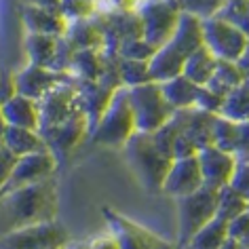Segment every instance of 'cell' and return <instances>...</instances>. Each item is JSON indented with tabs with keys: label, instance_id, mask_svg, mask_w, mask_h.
<instances>
[{
	"label": "cell",
	"instance_id": "cell-20",
	"mask_svg": "<svg viewBox=\"0 0 249 249\" xmlns=\"http://www.w3.org/2000/svg\"><path fill=\"white\" fill-rule=\"evenodd\" d=\"M0 112H2V123L17 124V127H28V129H38L40 131L42 108L38 99L17 93L11 99H4Z\"/></svg>",
	"mask_w": 249,
	"mask_h": 249
},
{
	"label": "cell",
	"instance_id": "cell-37",
	"mask_svg": "<svg viewBox=\"0 0 249 249\" xmlns=\"http://www.w3.org/2000/svg\"><path fill=\"white\" fill-rule=\"evenodd\" d=\"M157 51H159L157 45H152L146 36H140V38H133V40L124 42V45L121 47V51H118V55H123V57H131V59L150 61Z\"/></svg>",
	"mask_w": 249,
	"mask_h": 249
},
{
	"label": "cell",
	"instance_id": "cell-15",
	"mask_svg": "<svg viewBox=\"0 0 249 249\" xmlns=\"http://www.w3.org/2000/svg\"><path fill=\"white\" fill-rule=\"evenodd\" d=\"M17 74V89L19 93L34 99H40L49 95L55 87L61 83H70L76 76L72 72H59L47 66H36V64H26L19 70H15Z\"/></svg>",
	"mask_w": 249,
	"mask_h": 249
},
{
	"label": "cell",
	"instance_id": "cell-1",
	"mask_svg": "<svg viewBox=\"0 0 249 249\" xmlns=\"http://www.w3.org/2000/svg\"><path fill=\"white\" fill-rule=\"evenodd\" d=\"M0 196H2V201H0V230H2V234L30 226V224L57 220L59 190L55 178L2 192Z\"/></svg>",
	"mask_w": 249,
	"mask_h": 249
},
{
	"label": "cell",
	"instance_id": "cell-28",
	"mask_svg": "<svg viewBox=\"0 0 249 249\" xmlns=\"http://www.w3.org/2000/svg\"><path fill=\"white\" fill-rule=\"evenodd\" d=\"M106 68V49H76L72 74L85 80H99Z\"/></svg>",
	"mask_w": 249,
	"mask_h": 249
},
{
	"label": "cell",
	"instance_id": "cell-43",
	"mask_svg": "<svg viewBox=\"0 0 249 249\" xmlns=\"http://www.w3.org/2000/svg\"><path fill=\"white\" fill-rule=\"evenodd\" d=\"M239 160H249V121L239 123V144H236Z\"/></svg>",
	"mask_w": 249,
	"mask_h": 249
},
{
	"label": "cell",
	"instance_id": "cell-33",
	"mask_svg": "<svg viewBox=\"0 0 249 249\" xmlns=\"http://www.w3.org/2000/svg\"><path fill=\"white\" fill-rule=\"evenodd\" d=\"M121 76H123V85L127 89L152 80V72H150V61L146 59H131V57H123L121 55Z\"/></svg>",
	"mask_w": 249,
	"mask_h": 249
},
{
	"label": "cell",
	"instance_id": "cell-34",
	"mask_svg": "<svg viewBox=\"0 0 249 249\" xmlns=\"http://www.w3.org/2000/svg\"><path fill=\"white\" fill-rule=\"evenodd\" d=\"M236 144H239V123L224 114H217L213 127V146L236 154Z\"/></svg>",
	"mask_w": 249,
	"mask_h": 249
},
{
	"label": "cell",
	"instance_id": "cell-26",
	"mask_svg": "<svg viewBox=\"0 0 249 249\" xmlns=\"http://www.w3.org/2000/svg\"><path fill=\"white\" fill-rule=\"evenodd\" d=\"M163 91L169 104L173 106L176 110H182V108H195L196 106V97H198V87L196 83L186 76V74H179V76H173L169 80H163Z\"/></svg>",
	"mask_w": 249,
	"mask_h": 249
},
{
	"label": "cell",
	"instance_id": "cell-32",
	"mask_svg": "<svg viewBox=\"0 0 249 249\" xmlns=\"http://www.w3.org/2000/svg\"><path fill=\"white\" fill-rule=\"evenodd\" d=\"M222 114L232 118V121H249V85H239L228 93L226 102H224Z\"/></svg>",
	"mask_w": 249,
	"mask_h": 249
},
{
	"label": "cell",
	"instance_id": "cell-41",
	"mask_svg": "<svg viewBox=\"0 0 249 249\" xmlns=\"http://www.w3.org/2000/svg\"><path fill=\"white\" fill-rule=\"evenodd\" d=\"M230 184H232L234 188L249 201V160H239Z\"/></svg>",
	"mask_w": 249,
	"mask_h": 249
},
{
	"label": "cell",
	"instance_id": "cell-23",
	"mask_svg": "<svg viewBox=\"0 0 249 249\" xmlns=\"http://www.w3.org/2000/svg\"><path fill=\"white\" fill-rule=\"evenodd\" d=\"M171 45L182 51L186 57L196 51L198 47L205 45V34H203V19L198 15H192L188 11L182 13V19H179V26L176 30V34L171 36Z\"/></svg>",
	"mask_w": 249,
	"mask_h": 249
},
{
	"label": "cell",
	"instance_id": "cell-7",
	"mask_svg": "<svg viewBox=\"0 0 249 249\" xmlns=\"http://www.w3.org/2000/svg\"><path fill=\"white\" fill-rule=\"evenodd\" d=\"M0 243L9 249H61L70 243V232L57 220H49L11 230Z\"/></svg>",
	"mask_w": 249,
	"mask_h": 249
},
{
	"label": "cell",
	"instance_id": "cell-45",
	"mask_svg": "<svg viewBox=\"0 0 249 249\" xmlns=\"http://www.w3.org/2000/svg\"><path fill=\"white\" fill-rule=\"evenodd\" d=\"M142 0H104L106 9H118V11H138Z\"/></svg>",
	"mask_w": 249,
	"mask_h": 249
},
{
	"label": "cell",
	"instance_id": "cell-9",
	"mask_svg": "<svg viewBox=\"0 0 249 249\" xmlns=\"http://www.w3.org/2000/svg\"><path fill=\"white\" fill-rule=\"evenodd\" d=\"M203 34H205V45L220 59L239 61L243 51L249 45V36L241 28H236L234 23H230L228 19H224L220 15L205 17Z\"/></svg>",
	"mask_w": 249,
	"mask_h": 249
},
{
	"label": "cell",
	"instance_id": "cell-36",
	"mask_svg": "<svg viewBox=\"0 0 249 249\" xmlns=\"http://www.w3.org/2000/svg\"><path fill=\"white\" fill-rule=\"evenodd\" d=\"M217 15L234 23L249 36V0H226V4Z\"/></svg>",
	"mask_w": 249,
	"mask_h": 249
},
{
	"label": "cell",
	"instance_id": "cell-42",
	"mask_svg": "<svg viewBox=\"0 0 249 249\" xmlns=\"http://www.w3.org/2000/svg\"><path fill=\"white\" fill-rule=\"evenodd\" d=\"M0 154H2V178H0V184H4L11 178V173H13L17 163H19V154L13 152L7 146L0 148Z\"/></svg>",
	"mask_w": 249,
	"mask_h": 249
},
{
	"label": "cell",
	"instance_id": "cell-24",
	"mask_svg": "<svg viewBox=\"0 0 249 249\" xmlns=\"http://www.w3.org/2000/svg\"><path fill=\"white\" fill-rule=\"evenodd\" d=\"M184 64H186V55L182 51H178L171 42H167L154 53V57L150 59V72H152V80L163 83L173 76L184 74Z\"/></svg>",
	"mask_w": 249,
	"mask_h": 249
},
{
	"label": "cell",
	"instance_id": "cell-27",
	"mask_svg": "<svg viewBox=\"0 0 249 249\" xmlns=\"http://www.w3.org/2000/svg\"><path fill=\"white\" fill-rule=\"evenodd\" d=\"M66 36L76 49H106L104 32H102V28H99L95 17H91V19H80V21H70Z\"/></svg>",
	"mask_w": 249,
	"mask_h": 249
},
{
	"label": "cell",
	"instance_id": "cell-3",
	"mask_svg": "<svg viewBox=\"0 0 249 249\" xmlns=\"http://www.w3.org/2000/svg\"><path fill=\"white\" fill-rule=\"evenodd\" d=\"M138 133V121H135V112L129 99V89L116 91L112 104L108 110L104 112V116L99 118V123L93 127L91 131V142L95 146H106V148H124L129 140Z\"/></svg>",
	"mask_w": 249,
	"mask_h": 249
},
{
	"label": "cell",
	"instance_id": "cell-31",
	"mask_svg": "<svg viewBox=\"0 0 249 249\" xmlns=\"http://www.w3.org/2000/svg\"><path fill=\"white\" fill-rule=\"evenodd\" d=\"M247 209H249V201L232 184H226L217 190V217L230 222L232 217H236Z\"/></svg>",
	"mask_w": 249,
	"mask_h": 249
},
{
	"label": "cell",
	"instance_id": "cell-12",
	"mask_svg": "<svg viewBox=\"0 0 249 249\" xmlns=\"http://www.w3.org/2000/svg\"><path fill=\"white\" fill-rule=\"evenodd\" d=\"M59 163L61 160L55 157V152L51 148L32 152V154H23V157H19V163H17L13 173H11V178L4 184H0V195L9 192V190H15V188H21V186L55 178Z\"/></svg>",
	"mask_w": 249,
	"mask_h": 249
},
{
	"label": "cell",
	"instance_id": "cell-17",
	"mask_svg": "<svg viewBox=\"0 0 249 249\" xmlns=\"http://www.w3.org/2000/svg\"><path fill=\"white\" fill-rule=\"evenodd\" d=\"M201 186H205V179H203L198 157L196 154L195 157H182V159L173 160L171 169L167 173L165 186H163V195L171 198H179V196H186L190 192L198 190Z\"/></svg>",
	"mask_w": 249,
	"mask_h": 249
},
{
	"label": "cell",
	"instance_id": "cell-35",
	"mask_svg": "<svg viewBox=\"0 0 249 249\" xmlns=\"http://www.w3.org/2000/svg\"><path fill=\"white\" fill-rule=\"evenodd\" d=\"M104 9V0H61L59 11L68 21L91 19Z\"/></svg>",
	"mask_w": 249,
	"mask_h": 249
},
{
	"label": "cell",
	"instance_id": "cell-5",
	"mask_svg": "<svg viewBox=\"0 0 249 249\" xmlns=\"http://www.w3.org/2000/svg\"><path fill=\"white\" fill-rule=\"evenodd\" d=\"M129 99H131L135 121H138V131H146V133L157 131L176 112V108L169 104V99L165 95L163 85L157 83V80L131 87L129 89Z\"/></svg>",
	"mask_w": 249,
	"mask_h": 249
},
{
	"label": "cell",
	"instance_id": "cell-13",
	"mask_svg": "<svg viewBox=\"0 0 249 249\" xmlns=\"http://www.w3.org/2000/svg\"><path fill=\"white\" fill-rule=\"evenodd\" d=\"M106 224L114 232L123 249H160V247H171V243L163 239L160 234L152 232L150 228L142 226V224L129 220L127 215L118 213V211L104 207Z\"/></svg>",
	"mask_w": 249,
	"mask_h": 249
},
{
	"label": "cell",
	"instance_id": "cell-19",
	"mask_svg": "<svg viewBox=\"0 0 249 249\" xmlns=\"http://www.w3.org/2000/svg\"><path fill=\"white\" fill-rule=\"evenodd\" d=\"M21 23L26 28V32L53 34V36L66 34L68 26H70V21L66 19L61 11L36 7V4H28V2H23L21 7Z\"/></svg>",
	"mask_w": 249,
	"mask_h": 249
},
{
	"label": "cell",
	"instance_id": "cell-48",
	"mask_svg": "<svg viewBox=\"0 0 249 249\" xmlns=\"http://www.w3.org/2000/svg\"><path fill=\"white\" fill-rule=\"evenodd\" d=\"M241 247H243V249H249V236H247V239L241 243Z\"/></svg>",
	"mask_w": 249,
	"mask_h": 249
},
{
	"label": "cell",
	"instance_id": "cell-25",
	"mask_svg": "<svg viewBox=\"0 0 249 249\" xmlns=\"http://www.w3.org/2000/svg\"><path fill=\"white\" fill-rule=\"evenodd\" d=\"M215 66H217V55L211 51L207 45H203L186 57L184 74L192 80V83L207 85L215 74Z\"/></svg>",
	"mask_w": 249,
	"mask_h": 249
},
{
	"label": "cell",
	"instance_id": "cell-14",
	"mask_svg": "<svg viewBox=\"0 0 249 249\" xmlns=\"http://www.w3.org/2000/svg\"><path fill=\"white\" fill-rule=\"evenodd\" d=\"M40 108H42V124L40 129L53 127L68 121L70 116H74L76 112L85 110L83 102H80V93L76 87V78L70 83H61L55 89L40 99Z\"/></svg>",
	"mask_w": 249,
	"mask_h": 249
},
{
	"label": "cell",
	"instance_id": "cell-2",
	"mask_svg": "<svg viewBox=\"0 0 249 249\" xmlns=\"http://www.w3.org/2000/svg\"><path fill=\"white\" fill-rule=\"evenodd\" d=\"M127 165L131 167L133 176L140 179V184L144 186L148 192H163L167 173H169L173 165V157L165 154L157 146L152 133L138 131L131 140L123 148Z\"/></svg>",
	"mask_w": 249,
	"mask_h": 249
},
{
	"label": "cell",
	"instance_id": "cell-10",
	"mask_svg": "<svg viewBox=\"0 0 249 249\" xmlns=\"http://www.w3.org/2000/svg\"><path fill=\"white\" fill-rule=\"evenodd\" d=\"M45 135L49 148L55 152V157L59 160L70 159L87 140H91V123L85 110L76 112L68 121L53 124V127L40 129Z\"/></svg>",
	"mask_w": 249,
	"mask_h": 249
},
{
	"label": "cell",
	"instance_id": "cell-30",
	"mask_svg": "<svg viewBox=\"0 0 249 249\" xmlns=\"http://www.w3.org/2000/svg\"><path fill=\"white\" fill-rule=\"evenodd\" d=\"M228 239V222L222 217H213L195 234L188 247L195 249H222L224 241Z\"/></svg>",
	"mask_w": 249,
	"mask_h": 249
},
{
	"label": "cell",
	"instance_id": "cell-21",
	"mask_svg": "<svg viewBox=\"0 0 249 249\" xmlns=\"http://www.w3.org/2000/svg\"><path fill=\"white\" fill-rule=\"evenodd\" d=\"M2 146L11 148L19 157L49 148L42 131L28 129V127H17V124H9V123H2Z\"/></svg>",
	"mask_w": 249,
	"mask_h": 249
},
{
	"label": "cell",
	"instance_id": "cell-6",
	"mask_svg": "<svg viewBox=\"0 0 249 249\" xmlns=\"http://www.w3.org/2000/svg\"><path fill=\"white\" fill-rule=\"evenodd\" d=\"M138 13L144 23V36L160 49L176 34L184 9L179 0H142Z\"/></svg>",
	"mask_w": 249,
	"mask_h": 249
},
{
	"label": "cell",
	"instance_id": "cell-11",
	"mask_svg": "<svg viewBox=\"0 0 249 249\" xmlns=\"http://www.w3.org/2000/svg\"><path fill=\"white\" fill-rule=\"evenodd\" d=\"M104 32L106 51L118 53L124 42L144 36V23L138 11H118V9H102L95 15Z\"/></svg>",
	"mask_w": 249,
	"mask_h": 249
},
{
	"label": "cell",
	"instance_id": "cell-22",
	"mask_svg": "<svg viewBox=\"0 0 249 249\" xmlns=\"http://www.w3.org/2000/svg\"><path fill=\"white\" fill-rule=\"evenodd\" d=\"M57 45H59V36L26 32V36H23V49H26L28 64L53 68L55 57H57Z\"/></svg>",
	"mask_w": 249,
	"mask_h": 249
},
{
	"label": "cell",
	"instance_id": "cell-39",
	"mask_svg": "<svg viewBox=\"0 0 249 249\" xmlns=\"http://www.w3.org/2000/svg\"><path fill=\"white\" fill-rule=\"evenodd\" d=\"M184 11H188L192 15H198L201 19L211 15H217L222 7L226 4V0H179Z\"/></svg>",
	"mask_w": 249,
	"mask_h": 249
},
{
	"label": "cell",
	"instance_id": "cell-47",
	"mask_svg": "<svg viewBox=\"0 0 249 249\" xmlns=\"http://www.w3.org/2000/svg\"><path fill=\"white\" fill-rule=\"evenodd\" d=\"M239 66H241L243 74H245V78H249V45H247V49L243 51V55L239 57Z\"/></svg>",
	"mask_w": 249,
	"mask_h": 249
},
{
	"label": "cell",
	"instance_id": "cell-18",
	"mask_svg": "<svg viewBox=\"0 0 249 249\" xmlns=\"http://www.w3.org/2000/svg\"><path fill=\"white\" fill-rule=\"evenodd\" d=\"M76 87H78L80 102H83V108L87 112V116H89L91 131H93V127L99 123L104 112L108 110V106L112 104L118 89L104 83V80H85V78H76Z\"/></svg>",
	"mask_w": 249,
	"mask_h": 249
},
{
	"label": "cell",
	"instance_id": "cell-44",
	"mask_svg": "<svg viewBox=\"0 0 249 249\" xmlns=\"http://www.w3.org/2000/svg\"><path fill=\"white\" fill-rule=\"evenodd\" d=\"M4 93H2V102L4 99H11L13 95H17L19 93V89H17V74L15 72H4Z\"/></svg>",
	"mask_w": 249,
	"mask_h": 249
},
{
	"label": "cell",
	"instance_id": "cell-38",
	"mask_svg": "<svg viewBox=\"0 0 249 249\" xmlns=\"http://www.w3.org/2000/svg\"><path fill=\"white\" fill-rule=\"evenodd\" d=\"M224 102H226V95H222V93H217L215 89H211L209 85H201V87H198L196 108L213 112V114H222Z\"/></svg>",
	"mask_w": 249,
	"mask_h": 249
},
{
	"label": "cell",
	"instance_id": "cell-4",
	"mask_svg": "<svg viewBox=\"0 0 249 249\" xmlns=\"http://www.w3.org/2000/svg\"><path fill=\"white\" fill-rule=\"evenodd\" d=\"M173 201L178 209V245L188 247L198 230L217 215V188L205 184L198 190Z\"/></svg>",
	"mask_w": 249,
	"mask_h": 249
},
{
	"label": "cell",
	"instance_id": "cell-8",
	"mask_svg": "<svg viewBox=\"0 0 249 249\" xmlns=\"http://www.w3.org/2000/svg\"><path fill=\"white\" fill-rule=\"evenodd\" d=\"M184 129L176 142V159L195 157L205 146L213 144V127L217 114L201 108H182Z\"/></svg>",
	"mask_w": 249,
	"mask_h": 249
},
{
	"label": "cell",
	"instance_id": "cell-46",
	"mask_svg": "<svg viewBox=\"0 0 249 249\" xmlns=\"http://www.w3.org/2000/svg\"><path fill=\"white\" fill-rule=\"evenodd\" d=\"M28 4H36V7H45V9H55L59 11L61 7V0H23Z\"/></svg>",
	"mask_w": 249,
	"mask_h": 249
},
{
	"label": "cell",
	"instance_id": "cell-29",
	"mask_svg": "<svg viewBox=\"0 0 249 249\" xmlns=\"http://www.w3.org/2000/svg\"><path fill=\"white\" fill-rule=\"evenodd\" d=\"M245 83V74H243L239 61H232V59H220L217 57V66H215V74L213 78L209 80V87L215 89L217 93L228 97V93Z\"/></svg>",
	"mask_w": 249,
	"mask_h": 249
},
{
	"label": "cell",
	"instance_id": "cell-40",
	"mask_svg": "<svg viewBox=\"0 0 249 249\" xmlns=\"http://www.w3.org/2000/svg\"><path fill=\"white\" fill-rule=\"evenodd\" d=\"M228 234L232 236V239H236L239 243H243L247 239L249 236V209L243 211V213H239L236 217H232V220L228 222Z\"/></svg>",
	"mask_w": 249,
	"mask_h": 249
},
{
	"label": "cell",
	"instance_id": "cell-16",
	"mask_svg": "<svg viewBox=\"0 0 249 249\" xmlns=\"http://www.w3.org/2000/svg\"><path fill=\"white\" fill-rule=\"evenodd\" d=\"M198 163H201L203 179L205 184L211 188L220 190L222 186L230 184V179L234 176V169L239 165V157L234 152L222 150L217 146H205L203 150H198Z\"/></svg>",
	"mask_w": 249,
	"mask_h": 249
}]
</instances>
